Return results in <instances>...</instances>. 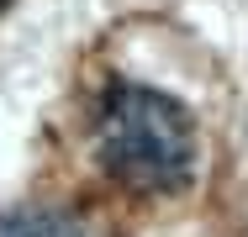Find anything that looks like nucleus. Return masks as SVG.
Masks as SVG:
<instances>
[{
    "mask_svg": "<svg viewBox=\"0 0 248 237\" xmlns=\"http://www.w3.org/2000/svg\"><path fill=\"white\" fill-rule=\"evenodd\" d=\"M100 169L138 195H169L196 174V127L180 100L148 85H106L90 111Z\"/></svg>",
    "mask_w": 248,
    "mask_h": 237,
    "instance_id": "1",
    "label": "nucleus"
},
{
    "mask_svg": "<svg viewBox=\"0 0 248 237\" xmlns=\"http://www.w3.org/2000/svg\"><path fill=\"white\" fill-rule=\"evenodd\" d=\"M0 5H5V0H0Z\"/></svg>",
    "mask_w": 248,
    "mask_h": 237,
    "instance_id": "3",
    "label": "nucleus"
},
{
    "mask_svg": "<svg viewBox=\"0 0 248 237\" xmlns=\"http://www.w3.org/2000/svg\"><path fill=\"white\" fill-rule=\"evenodd\" d=\"M0 237H111V232L63 206H16V211H0Z\"/></svg>",
    "mask_w": 248,
    "mask_h": 237,
    "instance_id": "2",
    "label": "nucleus"
}]
</instances>
